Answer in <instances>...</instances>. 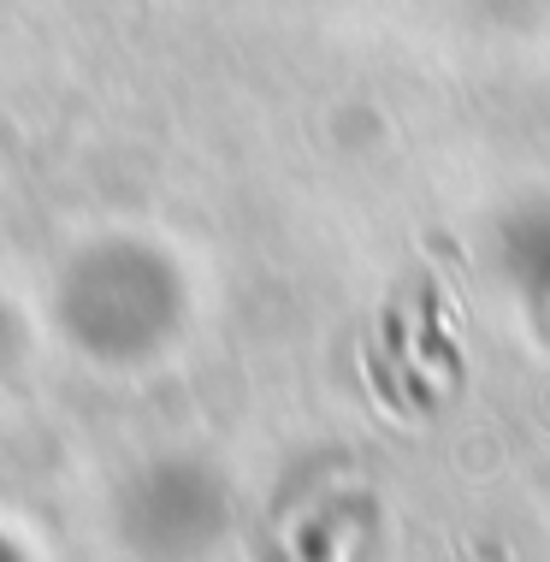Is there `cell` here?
<instances>
[{"label": "cell", "instance_id": "1", "mask_svg": "<svg viewBox=\"0 0 550 562\" xmlns=\"http://www.w3.org/2000/svg\"><path fill=\"white\" fill-rule=\"evenodd\" d=\"M12 361H19V314H12V302L0 296V379L12 373Z\"/></svg>", "mask_w": 550, "mask_h": 562}]
</instances>
